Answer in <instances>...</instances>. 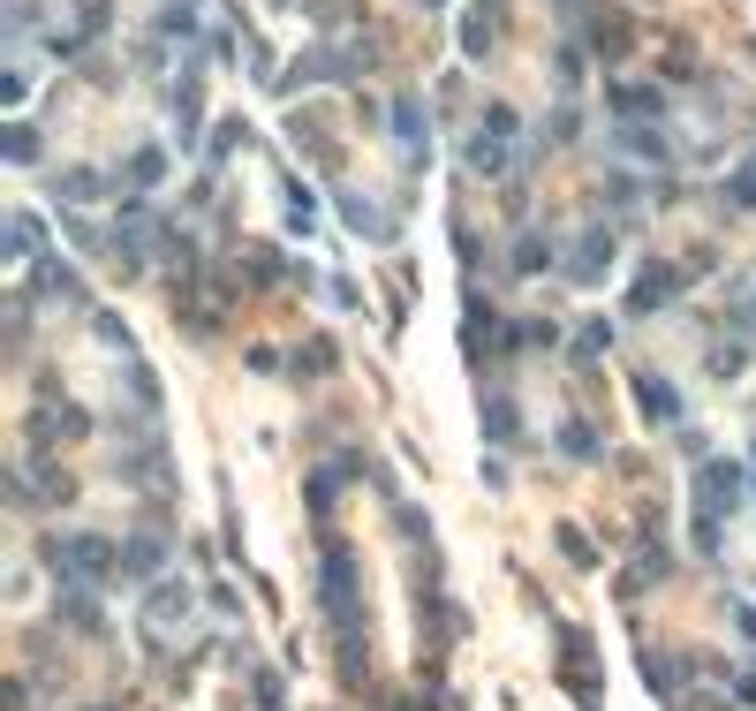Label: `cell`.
Returning a JSON list of instances; mask_svg holds the SVG:
<instances>
[{
	"label": "cell",
	"instance_id": "cell-10",
	"mask_svg": "<svg viewBox=\"0 0 756 711\" xmlns=\"http://www.w3.org/2000/svg\"><path fill=\"white\" fill-rule=\"evenodd\" d=\"M507 129H492V136H484V129H477V144H469V167L477 174H500L507 167V144H500Z\"/></svg>",
	"mask_w": 756,
	"mask_h": 711
},
{
	"label": "cell",
	"instance_id": "cell-12",
	"mask_svg": "<svg viewBox=\"0 0 756 711\" xmlns=\"http://www.w3.org/2000/svg\"><path fill=\"white\" fill-rule=\"evenodd\" d=\"M613 106H621L629 122H643V114H666V99H658V91H635V84H621V91H613Z\"/></svg>",
	"mask_w": 756,
	"mask_h": 711
},
{
	"label": "cell",
	"instance_id": "cell-6",
	"mask_svg": "<svg viewBox=\"0 0 756 711\" xmlns=\"http://www.w3.org/2000/svg\"><path fill=\"white\" fill-rule=\"evenodd\" d=\"M560 667L575 681V697H597V689H590V636L583 628H560Z\"/></svg>",
	"mask_w": 756,
	"mask_h": 711
},
{
	"label": "cell",
	"instance_id": "cell-14",
	"mask_svg": "<svg viewBox=\"0 0 756 711\" xmlns=\"http://www.w3.org/2000/svg\"><path fill=\"white\" fill-rule=\"evenodd\" d=\"M545 265H552L545 235H522V243H514V273H545Z\"/></svg>",
	"mask_w": 756,
	"mask_h": 711
},
{
	"label": "cell",
	"instance_id": "cell-19",
	"mask_svg": "<svg viewBox=\"0 0 756 711\" xmlns=\"http://www.w3.org/2000/svg\"><path fill=\"white\" fill-rule=\"evenodd\" d=\"M597 348H613V326L605 318H590L583 334H575V356H597Z\"/></svg>",
	"mask_w": 756,
	"mask_h": 711
},
{
	"label": "cell",
	"instance_id": "cell-23",
	"mask_svg": "<svg viewBox=\"0 0 756 711\" xmlns=\"http://www.w3.org/2000/svg\"><path fill=\"white\" fill-rule=\"evenodd\" d=\"M8 251H16V257L39 251V220H16V227H8Z\"/></svg>",
	"mask_w": 756,
	"mask_h": 711
},
{
	"label": "cell",
	"instance_id": "cell-26",
	"mask_svg": "<svg viewBox=\"0 0 756 711\" xmlns=\"http://www.w3.org/2000/svg\"><path fill=\"white\" fill-rule=\"evenodd\" d=\"M560 552H568L575 568H590V545H583V530H560Z\"/></svg>",
	"mask_w": 756,
	"mask_h": 711
},
{
	"label": "cell",
	"instance_id": "cell-8",
	"mask_svg": "<svg viewBox=\"0 0 756 711\" xmlns=\"http://www.w3.org/2000/svg\"><path fill=\"white\" fill-rule=\"evenodd\" d=\"M673 288H681V273H673V265H651V273H643V281L629 288V311H658Z\"/></svg>",
	"mask_w": 756,
	"mask_h": 711
},
{
	"label": "cell",
	"instance_id": "cell-3",
	"mask_svg": "<svg viewBox=\"0 0 756 711\" xmlns=\"http://www.w3.org/2000/svg\"><path fill=\"white\" fill-rule=\"evenodd\" d=\"M318 598H326V613H334V621L356 636V560H348L340 545H326V568H318Z\"/></svg>",
	"mask_w": 756,
	"mask_h": 711
},
{
	"label": "cell",
	"instance_id": "cell-24",
	"mask_svg": "<svg viewBox=\"0 0 756 711\" xmlns=\"http://www.w3.org/2000/svg\"><path fill=\"white\" fill-rule=\"evenodd\" d=\"M0 99H8V106H23V99H31V77H23V69H8V77H0Z\"/></svg>",
	"mask_w": 756,
	"mask_h": 711
},
{
	"label": "cell",
	"instance_id": "cell-25",
	"mask_svg": "<svg viewBox=\"0 0 756 711\" xmlns=\"http://www.w3.org/2000/svg\"><path fill=\"white\" fill-rule=\"evenodd\" d=\"M61 197H99V174H84V167L61 174Z\"/></svg>",
	"mask_w": 756,
	"mask_h": 711
},
{
	"label": "cell",
	"instance_id": "cell-21",
	"mask_svg": "<svg viewBox=\"0 0 756 711\" xmlns=\"http://www.w3.org/2000/svg\"><path fill=\"white\" fill-rule=\"evenodd\" d=\"M560 439H568V455H575V461H590V455H597V431H590V424H568Z\"/></svg>",
	"mask_w": 756,
	"mask_h": 711
},
{
	"label": "cell",
	"instance_id": "cell-22",
	"mask_svg": "<svg viewBox=\"0 0 756 711\" xmlns=\"http://www.w3.org/2000/svg\"><path fill=\"white\" fill-rule=\"evenodd\" d=\"M310 220H318V212H310V190H288V227H295V235H310Z\"/></svg>",
	"mask_w": 756,
	"mask_h": 711
},
{
	"label": "cell",
	"instance_id": "cell-4",
	"mask_svg": "<svg viewBox=\"0 0 756 711\" xmlns=\"http://www.w3.org/2000/svg\"><path fill=\"white\" fill-rule=\"evenodd\" d=\"M394 136H401V152H409V160H431V144H423L431 122H423V99H417V91H401V99H394Z\"/></svg>",
	"mask_w": 756,
	"mask_h": 711
},
{
	"label": "cell",
	"instance_id": "cell-1",
	"mask_svg": "<svg viewBox=\"0 0 756 711\" xmlns=\"http://www.w3.org/2000/svg\"><path fill=\"white\" fill-rule=\"evenodd\" d=\"M53 568H61L69 583H106V576L122 568V552L106 538H53Z\"/></svg>",
	"mask_w": 756,
	"mask_h": 711
},
{
	"label": "cell",
	"instance_id": "cell-28",
	"mask_svg": "<svg viewBox=\"0 0 756 711\" xmlns=\"http://www.w3.org/2000/svg\"><path fill=\"white\" fill-rule=\"evenodd\" d=\"M273 8H288V0H273Z\"/></svg>",
	"mask_w": 756,
	"mask_h": 711
},
{
	"label": "cell",
	"instance_id": "cell-13",
	"mask_svg": "<svg viewBox=\"0 0 756 711\" xmlns=\"http://www.w3.org/2000/svg\"><path fill=\"white\" fill-rule=\"evenodd\" d=\"M340 220H348L356 235H371V243H386V235H394V220H378V212L364 205V197H348V212H340Z\"/></svg>",
	"mask_w": 756,
	"mask_h": 711
},
{
	"label": "cell",
	"instance_id": "cell-11",
	"mask_svg": "<svg viewBox=\"0 0 756 711\" xmlns=\"http://www.w3.org/2000/svg\"><path fill=\"white\" fill-rule=\"evenodd\" d=\"M635 386H643V417H651V424H673V417H681L673 386H658V378H635Z\"/></svg>",
	"mask_w": 756,
	"mask_h": 711
},
{
	"label": "cell",
	"instance_id": "cell-17",
	"mask_svg": "<svg viewBox=\"0 0 756 711\" xmlns=\"http://www.w3.org/2000/svg\"><path fill=\"white\" fill-rule=\"evenodd\" d=\"M0 144H8V160H16V167H39V136H31V129H23V122L8 129Z\"/></svg>",
	"mask_w": 756,
	"mask_h": 711
},
{
	"label": "cell",
	"instance_id": "cell-7",
	"mask_svg": "<svg viewBox=\"0 0 756 711\" xmlns=\"http://www.w3.org/2000/svg\"><path fill=\"white\" fill-rule=\"evenodd\" d=\"M160 560H167V545H160V538H129L122 545V576H129V583H152Z\"/></svg>",
	"mask_w": 756,
	"mask_h": 711
},
{
	"label": "cell",
	"instance_id": "cell-20",
	"mask_svg": "<svg viewBox=\"0 0 756 711\" xmlns=\"http://www.w3.org/2000/svg\"><path fill=\"white\" fill-rule=\"evenodd\" d=\"M160 174H167V152H136L129 160V182H160Z\"/></svg>",
	"mask_w": 756,
	"mask_h": 711
},
{
	"label": "cell",
	"instance_id": "cell-15",
	"mask_svg": "<svg viewBox=\"0 0 756 711\" xmlns=\"http://www.w3.org/2000/svg\"><path fill=\"white\" fill-rule=\"evenodd\" d=\"M144 613H152V621H174V613H190V590H182V583H160Z\"/></svg>",
	"mask_w": 756,
	"mask_h": 711
},
{
	"label": "cell",
	"instance_id": "cell-27",
	"mask_svg": "<svg viewBox=\"0 0 756 711\" xmlns=\"http://www.w3.org/2000/svg\"><path fill=\"white\" fill-rule=\"evenodd\" d=\"M257 711H280V681H273V673L257 681Z\"/></svg>",
	"mask_w": 756,
	"mask_h": 711
},
{
	"label": "cell",
	"instance_id": "cell-9",
	"mask_svg": "<svg viewBox=\"0 0 756 711\" xmlns=\"http://www.w3.org/2000/svg\"><path fill=\"white\" fill-rule=\"evenodd\" d=\"M621 152H629V160H666L673 144H666V129H643V122H629V129H621Z\"/></svg>",
	"mask_w": 756,
	"mask_h": 711
},
{
	"label": "cell",
	"instance_id": "cell-5",
	"mask_svg": "<svg viewBox=\"0 0 756 711\" xmlns=\"http://www.w3.org/2000/svg\"><path fill=\"white\" fill-rule=\"evenodd\" d=\"M605 265H613V235L590 227L583 243H575V265H568V273H575V281H605Z\"/></svg>",
	"mask_w": 756,
	"mask_h": 711
},
{
	"label": "cell",
	"instance_id": "cell-18",
	"mask_svg": "<svg viewBox=\"0 0 756 711\" xmlns=\"http://www.w3.org/2000/svg\"><path fill=\"white\" fill-rule=\"evenodd\" d=\"M726 197H734L742 212H756V160H749V167H734V174H726Z\"/></svg>",
	"mask_w": 756,
	"mask_h": 711
},
{
	"label": "cell",
	"instance_id": "cell-2",
	"mask_svg": "<svg viewBox=\"0 0 756 711\" xmlns=\"http://www.w3.org/2000/svg\"><path fill=\"white\" fill-rule=\"evenodd\" d=\"M734 507H742V469L734 461H696V515L734 522Z\"/></svg>",
	"mask_w": 756,
	"mask_h": 711
},
{
	"label": "cell",
	"instance_id": "cell-16",
	"mask_svg": "<svg viewBox=\"0 0 756 711\" xmlns=\"http://www.w3.org/2000/svg\"><path fill=\"white\" fill-rule=\"evenodd\" d=\"M484 431H492V439H514V402H507V394H492V402H484Z\"/></svg>",
	"mask_w": 756,
	"mask_h": 711
}]
</instances>
